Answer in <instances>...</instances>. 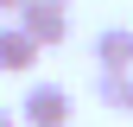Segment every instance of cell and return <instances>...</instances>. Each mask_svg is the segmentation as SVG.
Segmentation results:
<instances>
[{
    "instance_id": "8",
    "label": "cell",
    "mask_w": 133,
    "mask_h": 127,
    "mask_svg": "<svg viewBox=\"0 0 133 127\" xmlns=\"http://www.w3.org/2000/svg\"><path fill=\"white\" fill-rule=\"evenodd\" d=\"M44 7H70V0H44Z\"/></svg>"
},
{
    "instance_id": "1",
    "label": "cell",
    "mask_w": 133,
    "mask_h": 127,
    "mask_svg": "<svg viewBox=\"0 0 133 127\" xmlns=\"http://www.w3.org/2000/svg\"><path fill=\"white\" fill-rule=\"evenodd\" d=\"M70 115H76V102H70L63 83H32L25 102H19V121L25 127H70Z\"/></svg>"
},
{
    "instance_id": "3",
    "label": "cell",
    "mask_w": 133,
    "mask_h": 127,
    "mask_svg": "<svg viewBox=\"0 0 133 127\" xmlns=\"http://www.w3.org/2000/svg\"><path fill=\"white\" fill-rule=\"evenodd\" d=\"M95 63H102V76H127L133 70V26H102L95 32Z\"/></svg>"
},
{
    "instance_id": "2",
    "label": "cell",
    "mask_w": 133,
    "mask_h": 127,
    "mask_svg": "<svg viewBox=\"0 0 133 127\" xmlns=\"http://www.w3.org/2000/svg\"><path fill=\"white\" fill-rule=\"evenodd\" d=\"M13 26H19L25 38L38 45V51H51V45H63V38H70V13H63V7H44V0H25Z\"/></svg>"
},
{
    "instance_id": "4",
    "label": "cell",
    "mask_w": 133,
    "mask_h": 127,
    "mask_svg": "<svg viewBox=\"0 0 133 127\" xmlns=\"http://www.w3.org/2000/svg\"><path fill=\"white\" fill-rule=\"evenodd\" d=\"M32 63H38V45H32L19 26H0V70H6V76H25Z\"/></svg>"
},
{
    "instance_id": "7",
    "label": "cell",
    "mask_w": 133,
    "mask_h": 127,
    "mask_svg": "<svg viewBox=\"0 0 133 127\" xmlns=\"http://www.w3.org/2000/svg\"><path fill=\"white\" fill-rule=\"evenodd\" d=\"M19 7H25V0H0V13H13V19H19Z\"/></svg>"
},
{
    "instance_id": "5",
    "label": "cell",
    "mask_w": 133,
    "mask_h": 127,
    "mask_svg": "<svg viewBox=\"0 0 133 127\" xmlns=\"http://www.w3.org/2000/svg\"><path fill=\"white\" fill-rule=\"evenodd\" d=\"M95 102L108 115H133V70L127 76H95Z\"/></svg>"
},
{
    "instance_id": "6",
    "label": "cell",
    "mask_w": 133,
    "mask_h": 127,
    "mask_svg": "<svg viewBox=\"0 0 133 127\" xmlns=\"http://www.w3.org/2000/svg\"><path fill=\"white\" fill-rule=\"evenodd\" d=\"M0 127H19V108H0Z\"/></svg>"
}]
</instances>
